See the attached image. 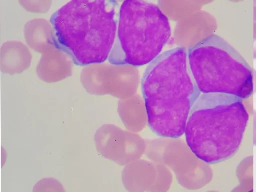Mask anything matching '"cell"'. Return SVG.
<instances>
[{
	"label": "cell",
	"mask_w": 256,
	"mask_h": 192,
	"mask_svg": "<svg viewBox=\"0 0 256 192\" xmlns=\"http://www.w3.org/2000/svg\"><path fill=\"white\" fill-rule=\"evenodd\" d=\"M188 66L185 49L161 54L150 62L142 80L148 124L161 138H180L196 101L200 96Z\"/></svg>",
	"instance_id": "cell-1"
},
{
	"label": "cell",
	"mask_w": 256,
	"mask_h": 192,
	"mask_svg": "<svg viewBox=\"0 0 256 192\" xmlns=\"http://www.w3.org/2000/svg\"><path fill=\"white\" fill-rule=\"evenodd\" d=\"M120 9L115 0L66 3L50 20L58 46L78 66L104 62L115 43Z\"/></svg>",
	"instance_id": "cell-2"
},
{
	"label": "cell",
	"mask_w": 256,
	"mask_h": 192,
	"mask_svg": "<svg viewBox=\"0 0 256 192\" xmlns=\"http://www.w3.org/2000/svg\"><path fill=\"white\" fill-rule=\"evenodd\" d=\"M248 120L242 99L224 94H202L186 122V144L208 164L226 161L238 150Z\"/></svg>",
	"instance_id": "cell-3"
},
{
	"label": "cell",
	"mask_w": 256,
	"mask_h": 192,
	"mask_svg": "<svg viewBox=\"0 0 256 192\" xmlns=\"http://www.w3.org/2000/svg\"><path fill=\"white\" fill-rule=\"evenodd\" d=\"M170 34L168 20L157 6L126 0L120 7L116 37L108 61L116 66L150 64L161 54Z\"/></svg>",
	"instance_id": "cell-4"
},
{
	"label": "cell",
	"mask_w": 256,
	"mask_h": 192,
	"mask_svg": "<svg viewBox=\"0 0 256 192\" xmlns=\"http://www.w3.org/2000/svg\"><path fill=\"white\" fill-rule=\"evenodd\" d=\"M190 70L203 94H224L241 99L254 91L252 71L244 58L221 37L210 35L189 50Z\"/></svg>",
	"instance_id": "cell-5"
},
{
	"label": "cell",
	"mask_w": 256,
	"mask_h": 192,
	"mask_svg": "<svg viewBox=\"0 0 256 192\" xmlns=\"http://www.w3.org/2000/svg\"><path fill=\"white\" fill-rule=\"evenodd\" d=\"M147 157L174 172L179 184L188 190H200L211 180L210 168L180 138H161L146 141Z\"/></svg>",
	"instance_id": "cell-6"
},
{
	"label": "cell",
	"mask_w": 256,
	"mask_h": 192,
	"mask_svg": "<svg viewBox=\"0 0 256 192\" xmlns=\"http://www.w3.org/2000/svg\"><path fill=\"white\" fill-rule=\"evenodd\" d=\"M94 140L96 150L104 158L120 166L140 159L146 153L147 142L135 132L106 124L96 132Z\"/></svg>",
	"instance_id": "cell-7"
},
{
	"label": "cell",
	"mask_w": 256,
	"mask_h": 192,
	"mask_svg": "<svg viewBox=\"0 0 256 192\" xmlns=\"http://www.w3.org/2000/svg\"><path fill=\"white\" fill-rule=\"evenodd\" d=\"M157 178L155 163L144 160L128 164L122 172V182L128 192H152Z\"/></svg>",
	"instance_id": "cell-8"
},
{
	"label": "cell",
	"mask_w": 256,
	"mask_h": 192,
	"mask_svg": "<svg viewBox=\"0 0 256 192\" xmlns=\"http://www.w3.org/2000/svg\"><path fill=\"white\" fill-rule=\"evenodd\" d=\"M42 54L37 67V74L42 80L54 82L71 76V58L56 44L48 48Z\"/></svg>",
	"instance_id": "cell-9"
},
{
	"label": "cell",
	"mask_w": 256,
	"mask_h": 192,
	"mask_svg": "<svg viewBox=\"0 0 256 192\" xmlns=\"http://www.w3.org/2000/svg\"><path fill=\"white\" fill-rule=\"evenodd\" d=\"M32 56L22 42L18 41L7 42L1 48V69L4 74H21L28 68Z\"/></svg>",
	"instance_id": "cell-10"
},
{
	"label": "cell",
	"mask_w": 256,
	"mask_h": 192,
	"mask_svg": "<svg viewBox=\"0 0 256 192\" xmlns=\"http://www.w3.org/2000/svg\"><path fill=\"white\" fill-rule=\"evenodd\" d=\"M24 32L27 44L39 52L42 53L48 47L56 44L54 30L44 19L30 21L26 24Z\"/></svg>",
	"instance_id": "cell-11"
},
{
	"label": "cell",
	"mask_w": 256,
	"mask_h": 192,
	"mask_svg": "<svg viewBox=\"0 0 256 192\" xmlns=\"http://www.w3.org/2000/svg\"><path fill=\"white\" fill-rule=\"evenodd\" d=\"M136 99L134 100L121 102L118 112L127 130L133 132L142 130L148 122L145 104Z\"/></svg>",
	"instance_id": "cell-12"
},
{
	"label": "cell",
	"mask_w": 256,
	"mask_h": 192,
	"mask_svg": "<svg viewBox=\"0 0 256 192\" xmlns=\"http://www.w3.org/2000/svg\"><path fill=\"white\" fill-rule=\"evenodd\" d=\"M154 162L157 169L158 178L152 192H168L172 183V174L170 168L164 164Z\"/></svg>",
	"instance_id": "cell-13"
},
{
	"label": "cell",
	"mask_w": 256,
	"mask_h": 192,
	"mask_svg": "<svg viewBox=\"0 0 256 192\" xmlns=\"http://www.w3.org/2000/svg\"><path fill=\"white\" fill-rule=\"evenodd\" d=\"M32 192H66L63 185L58 180L44 178L34 186Z\"/></svg>",
	"instance_id": "cell-14"
},
{
	"label": "cell",
	"mask_w": 256,
	"mask_h": 192,
	"mask_svg": "<svg viewBox=\"0 0 256 192\" xmlns=\"http://www.w3.org/2000/svg\"><path fill=\"white\" fill-rule=\"evenodd\" d=\"M232 192H252L250 191H249V190H243V188H242L241 186L240 187H238L237 188H236L234 189Z\"/></svg>",
	"instance_id": "cell-15"
},
{
	"label": "cell",
	"mask_w": 256,
	"mask_h": 192,
	"mask_svg": "<svg viewBox=\"0 0 256 192\" xmlns=\"http://www.w3.org/2000/svg\"><path fill=\"white\" fill-rule=\"evenodd\" d=\"M216 192L210 191V192Z\"/></svg>",
	"instance_id": "cell-16"
}]
</instances>
